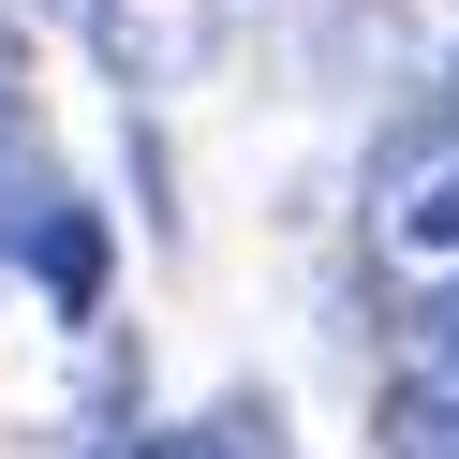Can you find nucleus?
Wrapping results in <instances>:
<instances>
[{
    "mask_svg": "<svg viewBox=\"0 0 459 459\" xmlns=\"http://www.w3.org/2000/svg\"><path fill=\"white\" fill-rule=\"evenodd\" d=\"M385 459H459V370L445 356H415V385H400V415H385Z\"/></svg>",
    "mask_w": 459,
    "mask_h": 459,
    "instance_id": "nucleus-3",
    "label": "nucleus"
},
{
    "mask_svg": "<svg viewBox=\"0 0 459 459\" xmlns=\"http://www.w3.org/2000/svg\"><path fill=\"white\" fill-rule=\"evenodd\" d=\"M385 252H415V267H459V149L415 163V193L385 208Z\"/></svg>",
    "mask_w": 459,
    "mask_h": 459,
    "instance_id": "nucleus-2",
    "label": "nucleus"
},
{
    "mask_svg": "<svg viewBox=\"0 0 459 459\" xmlns=\"http://www.w3.org/2000/svg\"><path fill=\"white\" fill-rule=\"evenodd\" d=\"M15 252H30V281H45L60 311H104V222H90V208H30Z\"/></svg>",
    "mask_w": 459,
    "mask_h": 459,
    "instance_id": "nucleus-1",
    "label": "nucleus"
},
{
    "mask_svg": "<svg viewBox=\"0 0 459 459\" xmlns=\"http://www.w3.org/2000/svg\"><path fill=\"white\" fill-rule=\"evenodd\" d=\"M415 356L459 370V267H429V297H415Z\"/></svg>",
    "mask_w": 459,
    "mask_h": 459,
    "instance_id": "nucleus-4",
    "label": "nucleus"
},
{
    "mask_svg": "<svg viewBox=\"0 0 459 459\" xmlns=\"http://www.w3.org/2000/svg\"><path fill=\"white\" fill-rule=\"evenodd\" d=\"M0 163H15V60H0Z\"/></svg>",
    "mask_w": 459,
    "mask_h": 459,
    "instance_id": "nucleus-5",
    "label": "nucleus"
},
{
    "mask_svg": "<svg viewBox=\"0 0 459 459\" xmlns=\"http://www.w3.org/2000/svg\"><path fill=\"white\" fill-rule=\"evenodd\" d=\"M134 459H193V445H134Z\"/></svg>",
    "mask_w": 459,
    "mask_h": 459,
    "instance_id": "nucleus-6",
    "label": "nucleus"
}]
</instances>
